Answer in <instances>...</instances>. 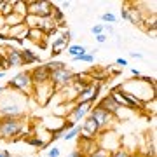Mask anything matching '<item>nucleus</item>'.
<instances>
[{"label":"nucleus","instance_id":"obj_1","mask_svg":"<svg viewBox=\"0 0 157 157\" xmlns=\"http://www.w3.org/2000/svg\"><path fill=\"white\" fill-rule=\"evenodd\" d=\"M26 96L6 91L0 96V119H21L26 113Z\"/></svg>","mask_w":157,"mask_h":157},{"label":"nucleus","instance_id":"obj_2","mask_svg":"<svg viewBox=\"0 0 157 157\" xmlns=\"http://www.w3.org/2000/svg\"><path fill=\"white\" fill-rule=\"evenodd\" d=\"M32 133L26 126V117L21 119H0V138L2 140H23Z\"/></svg>","mask_w":157,"mask_h":157},{"label":"nucleus","instance_id":"obj_3","mask_svg":"<svg viewBox=\"0 0 157 157\" xmlns=\"http://www.w3.org/2000/svg\"><path fill=\"white\" fill-rule=\"evenodd\" d=\"M121 86V89L133 94L136 100H140L141 103H148V101H154L155 100V86H150L147 82H141L140 78H128L124 80Z\"/></svg>","mask_w":157,"mask_h":157},{"label":"nucleus","instance_id":"obj_4","mask_svg":"<svg viewBox=\"0 0 157 157\" xmlns=\"http://www.w3.org/2000/svg\"><path fill=\"white\" fill-rule=\"evenodd\" d=\"M6 87L28 98V96L33 93V80H32L30 70H26V72H19L17 75H14L12 78H9V82L6 84Z\"/></svg>","mask_w":157,"mask_h":157},{"label":"nucleus","instance_id":"obj_5","mask_svg":"<svg viewBox=\"0 0 157 157\" xmlns=\"http://www.w3.org/2000/svg\"><path fill=\"white\" fill-rule=\"evenodd\" d=\"M96 140H98V145H100L101 148H105V150H108V152H113V150H117V148L122 147V138H121L113 129L101 131Z\"/></svg>","mask_w":157,"mask_h":157},{"label":"nucleus","instance_id":"obj_6","mask_svg":"<svg viewBox=\"0 0 157 157\" xmlns=\"http://www.w3.org/2000/svg\"><path fill=\"white\" fill-rule=\"evenodd\" d=\"M93 107H94V103H73L72 110L67 113L65 121L72 122L73 126H77V124H80L87 115H89V112H91Z\"/></svg>","mask_w":157,"mask_h":157},{"label":"nucleus","instance_id":"obj_7","mask_svg":"<svg viewBox=\"0 0 157 157\" xmlns=\"http://www.w3.org/2000/svg\"><path fill=\"white\" fill-rule=\"evenodd\" d=\"M56 87L51 84V82H45V84H39V86H33V93L32 94L35 96V100L39 101L40 105L47 107L51 103V100L56 96Z\"/></svg>","mask_w":157,"mask_h":157},{"label":"nucleus","instance_id":"obj_8","mask_svg":"<svg viewBox=\"0 0 157 157\" xmlns=\"http://www.w3.org/2000/svg\"><path fill=\"white\" fill-rule=\"evenodd\" d=\"M89 115L96 121V124L100 126L101 131H107V129H112L113 122H115V119H113V115H110V113L107 112V110H103L101 107H98V105H94V107L91 108Z\"/></svg>","mask_w":157,"mask_h":157},{"label":"nucleus","instance_id":"obj_9","mask_svg":"<svg viewBox=\"0 0 157 157\" xmlns=\"http://www.w3.org/2000/svg\"><path fill=\"white\" fill-rule=\"evenodd\" d=\"M100 91H101V84H100V82L91 80L89 84L86 86L84 89L77 94L75 103H94V101L98 100V96H100Z\"/></svg>","mask_w":157,"mask_h":157},{"label":"nucleus","instance_id":"obj_10","mask_svg":"<svg viewBox=\"0 0 157 157\" xmlns=\"http://www.w3.org/2000/svg\"><path fill=\"white\" fill-rule=\"evenodd\" d=\"M72 80H73V72L68 67L56 70V72H51V77H49V82L56 87V91L68 84H72Z\"/></svg>","mask_w":157,"mask_h":157},{"label":"nucleus","instance_id":"obj_11","mask_svg":"<svg viewBox=\"0 0 157 157\" xmlns=\"http://www.w3.org/2000/svg\"><path fill=\"white\" fill-rule=\"evenodd\" d=\"M26 7H28V14L45 17L51 14L52 2H47V0H26Z\"/></svg>","mask_w":157,"mask_h":157},{"label":"nucleus","instance_id":"obj_12","mask_svg":"<svg viewBox=\"0 0 157 157\" xmlns=\"http://www.w3.org/2000/svg\"><path fill=\"white\" fill-rule=\"evenodd\" d=\"M101 133L100 126L96 124V121L91 115H87V117L80 122V138H91V140H96L98 138V135Z\"/></svg>","mask_w":157,"mask_h":157},{"label":"nucleus","instance_id":"obj_13","mask_svg":"<svg viewBox=\"0 0 157 157\" xmlns=\"http://www.w3.org/2000/svg\"><path fill=\"white\" fill-rule=\"evenodd\" d=\"M30 75H32V80H33V86H39V84H45L49 82V77H51V72L47 70L44 63L42 65H37L35 68L30 70Z\"/></svg>","mask_w":157,"mask_h":157},{"label":"nucleus","instance_id":"obj_14","mask_svg":"<svg viewBox=\"0 0 157 157\" xmlns=\"http://www.w3.org/2000/svg\"><path fill=\"white\" fill-rule=\"evenodd\" d=\"M6 61H7V68H14V67H23V58H21V49L16 47H9L6 52Z\"/></svg>","mask_w":157,"mask_h":157},{"label":"nucleus","instance_id":"obj_15","mask_svg":"<svg viewBox=\"0 0 157 157\" xmlns=\"http://www.w3.org/2000/svg\"><path fill=\"white\" fill-rule=\"evenodd\" d=\"M78 147H80V148H77V150L82 154V157H89L100 145H98V140H91V138H80V136H78Z\"/></svg>","mask_w":157,"mask_h":157},{"label":"nucleus","instance_id":"obj_16","mask_svg":"<svg viewBox=\"0 0 157 157\" xmlns=\"http://www.w3.org/2000/svg\"><path fill=\"white\" fill-rule=\"evenodd\" d=\"M98 107H101L103 110H107L110 115H113V119H115V115H117V112L121 110V107H119L117 103L113 101V98L110 94H105L103 98H101L100 101H98Z\"/></svg>","mask_w":157,"mask_h":157},{"label":"nucleus","instance_id":"obj_17","mask_svg":"<svg viewBox=\"0 0 157 157\" xmlns=\"http://www.w3.org/2000/svg\"><path fill=\"white\" fill-rule=\"evenodd\" d=\"M68 45H70V42H68V40H65L61 35H58L56 39L51 42V58L59 56L61 52H65V51H67Z\"/></svg>","mask_w":157,"mask_h":157},{"label":"nucleus","instance_id":"obj_18","mask_svg":"<svg viewBox=\"0 0 157 157\" xmlns=\"http://www.w3.org/2000/svg\"><path fill=\"white\" fill-rule=\"evenodd\" d=\"M143 19H145V16H143V12H141L140 7H129L128 6V21L131 23V25H136V26H141V23H143Z\"/></svg>","mask_w":157,"mask_h":157},{"label":"nucleus","instance_id":"obj_19","mask_svg":"<svg viewBox=\"0 0 157 157\" xmlns=\"http://www.w3.org/2000/svg\"><path fill=\"white\" fill-rule=\"evenodd\" d=\"M21 58H23V63H25V65H33V63L42 65V59L39 58V54L32 49H26V47L21 49Z\"/></svg>","mask_w":157,"mask_h":157},{"label":"nucleus","instance_id":"obj_20","mask_svg":"<svg viewBox=\"0 0 157 157\" xmlns=\"http://www.w3.org/2000/svg\"><path fill=\"white\" fill-rule=\"evenodd\" d=\"M67 52L70 54V58H75V56H82V54H87L89 49L82 44H70L67 47Z\"/></svg>","mask_w":157,"mask_h":157},{"label":"nucleus","instance_id":"obj_21","mask_svg":"<svg viewBox=\"0 0 157 157\" xmlns=\"http://www.w3.org/2000/svg\"><path fill=\"white\" fill-rule=\"evenodd\" d=\"M49 17H51V19H52L54 23H56V25H59V23L65 21V14H63V11L56 6V4H52V9H51Z\"/></svg>","mask_w":157,"mask_h":157},{"label":"nucleus","instance_id":"obj_22","mask_svg":"<svg viewBox=\"0 0 157 157\" xmlns=\"http://www.w3.org/2000/svg\"><path fill=\"white\" fill-rule=\"evenodd\" d=\"M78 135H80V124L73 126V128L68 129V131H65V133H63V136H61V140L72 141V140H75V138H78Z\"/></svg>","mask_w":157,"mask_h":157},{"label":"nucleus","instance_id":"obj_23","mask_svg":"<svg viewBox=\"0 0 157 157\" xmlns=\"http://www.w3.org/2000/svg\"><path fill=\"white\" fill-rule=\"evenodd\" d=\"M14 12H16L17 16L25 17L28 14V7H26V0L23 2V0H14Z\"/></svg>","mask_w":157,"mask_h":157},{"label":"nucleus","instance_id":"obj_24","mask_svg":"<svg viewBox=\"0 0 157 157\" xmlns=\"http://www.w3.org/2000/svg\"><path fill=\"white\" fill-rule=\"evenodd\" d=\"M4 21H6V26H7V28H11V26H16V25H21V23L25 21V17L17 16L16 12H12L11 16L4 17Z\"/></svg>","mask_w":157,"mask_h":157},{"label":"nucleus","instance_id":"obj_25","mask_svg":"<svg viewBox=\"0 0 157 157\" xmlns=\"http://www.w3.org/2000/svg\"><path fill=\"white\" fill-rule=\"evenodd\" d=\"M25 25H26V28L32 30V28H39V23H40V17L39 16H33V14H26L25 16Z\"/></svg>","mask_w":157,"mask_h":157},{"label":"nucleus","instance_id":"obj_26","mask_svg":"<svg viewBox=\"0 0 157 157\" xmlns=\"http://www.w3.org/2000/svg\"><path fill=\"white\" fill-rule=\"evenodd\" d=\"M12 12H14V0H6L4 2V7L0 9V16L7 17V16H11Z\"/></svg>","mask_w":157,"mask_h":157},{"label":"nucleus","instance_id":"obj_27","mask_svg":"<svg viewBox=\"0 0 157 157\" xmlns=\"http://www.w3.org/2000/svg\"><path fill=\"white\" fill-rule=\"evenodd\" d=\"M49 72H56V70H61V68H67V63L65 61H58V59H51L49 63H44Z\"/></svg>","mask_w":157,"mask_h":157},{"label":"nucleus","instance_id":"obj_28","mask_svg":"<svg viewBox=\"0 0 157 157\" xmlns=\"http://www.w3.org/2000/svg\"><path fill=\"white\" fill-rule=\"evenodd\" d=\"M101 21H103V25H112L113 26L119 23V19L113 12H105V14H101Z\"/></svg>","mask_w":157,"mask_h":157},{"label":"nucleus","instance_id":"obj_29","mask_svg":"<svg viewBox=\"0 0 157 157\" xmlns=\"http://www.w3.org/2000/svg\"><path fill=\"white\" fill-rule=\"evenodd\" d=\"M25 141L28 143V145L35 147V148H39V150H45L47 148V145H44L42 141L39 140V138H35V136H30V138H25Z\"/></svg>","mask_w":157,"mask_h":157},{"label":"nucleus","instance_id":"obj_30","mask_svg":"<svg viewBox=\"0 0 157 157\" xmlns=\"http://www.w3.org/2000/svg\"><path fill=\"white\" fill-rule=\"evenodd\" d=\"M70 61H72V63H78V61H80V63H93V61H94V56L87 52V54H82V56L70 58Z\"/></svg>","mask_w":157,"mask_h":157},{"label":"nucleus","instance_id":"obj_31","mask_svg":"<svg viewBox=\"0 0 157 157\" xmlns=\"http://www.w3.org/2000/svg\"><path fill=\"white\" fill-rule=\"evenodd\" d=\"M129 154H131V152H128L126 148L121 147V148H117V150L110 152V155H108V157H129Z\"/></svg>","mask_w":157,"mask_h":157},{"label":"nucleus","instance_id":"obj_32","mask_svg":"<svg viewBox=\"0 0 157 157\" xmlns=\"http://www.w3.org/2000/svg\"><path fill=\"white\" fill-rule=\"evenodd\" d=\"M108 155H110V152L105 150V148H101V147H98V148H96L89 157H108Z\"/></svg>","mask_w":157,"mask_h":157},{"label":"nucleus","instance_id":"obj_33","mask_svg":"<svg viewBox=\"0 0 157 157\" xmlns=\"http://www.w3.org/2000/svg\"><path fill=\"white\" fill-rule=\"evenodd\" d=\"M91 33H93V37H96V35L103 33V25H101V23H98V25H94V26L91 28Z\"/></svg>","mask_w":157,"mask_h":157},{"label":"nucleus","instance_id":"obj_34","mask_svg":"<svg viewBox=\"0 0 157 157\" xmlns=\"http://www.w3.org/2000/svg\"><path fill=\"white\" fill-rule=\"evenodd\" d=\"M59 155H61V152H59L58 147H51L47 150V157H59Z\"/></svg>","mask_w":157,"mask_h":157},{"label":"nucleus","instance_id":"obj_35","mask_svg":"<svg viewBox=\"0 0 157 157\" xmlns=\"http://www.w3.org/2000/svg\"><path fill=\"white\" fill-rule=\"evenodd\" d=\"M101 25H103V23H101ZM103 33L113 35V33H115V28H113L112 25H103Z\"/></svg>","mask_w":157,"mask_h":157},{"label":"nucleus","instance_id":"obj_36","mask_svg":"<svg viewBox=\"0 0 157 157\" xmlns=\"http://www.w3.org/2000/svg\"><path fill=\"white\" fill-rule=\"evenodd\" d=\"M94 39H96V42H98V44H105V42L108 40V35L107 33H100V35H96Z\"/></svg>","mask_w":157,"mask_h":157},{"label":"nucleus","instance_id":"obj_37","mask_svg":"<svg viewBox=\"0 0 157 157\" xmlns=\"http://www.w3.org/2000/svg\"><path fill=\"white\" fill-rule=\"evenodd\" d=\"M115 65H117V67H121V68H126L129 63H128V59H126V58H117V59H115Z\"/></svg>","mask_w":157,"mask_h":157},{"label":"nucleus","instance_id":"obj_38","mask_svg":"<svg viewBox=\"0 0 157 157\" xmlns=\"http://www.w3.org/2000/svg\"><path fill=\"white\" fill-rule=\"evenodd\" d=\"M121 16H122L124 21H128V6H126V4L121 7Z\"/></svg>","mask_w":157,"mask_h":157},{"label":"nucleus","instance_id":"obj_39","mask_svg":"<svg viewBox=\"0 0 157 157\" xmlns=\"http://www.w3.org/2000/svg\"><path fill=\"white\" fill-rule=\"evenodd\" d=\"M129 56L135 58V59H143V54H141V52H136V51H131V52H129Z\"/></svg>","mask_w":157,"mask_h":157},{"label":"nucleus","instance_id":"obj_40","mask_svg":"<svg viewBox=\"0 0 157 157\" xmlns=\"http://www.w3.org/2000/svg\"><path fill=\"white\" fill-rule=\"evenodd\" d=\"M65 157H82V154H80V152L77 150V148H75V150H72V152H68L67 155Z\"/></svg>","mask_w":157,"mask_h":157},{"label":"nucleus","instance_id":"obj_41","mask_svg":"<svg viewBox=\"0 0 157 157\" xmlns=\"http://www.w3.org/2000/svg\"><path fill=\"white\" fill-rule=\"evenodd\" d=\"M70 6H72V2H68V0H65V2H61V6H59V9H70Z\"/></svg>","mask_w":157,"mask_h":157},{"label":"nucleus","instance_id":"obj_42","mask_svg":"<svg viewBox=\"0 0 157 157\" xmlns=\"http://www.w3.org/2000/svg\"><path fill=\"white\" fill-rule=\"evenodd\" d=\"M131 73H133V75H135V78H138L141 75V72L140 70H138V68H131Z\"/></svg>","mask_w":157,"mask_h":157},{"label":"nucleus","instance_id":"obj_43","mask_svg":"<svg viewBox=\"0 0 157 157\" xmlns=\"http://www.w3.org/2000/svg\"><path fill=\"white\" fill-rule=\"evenodd\" d=\"M2 155H4V157H12L9 150H2Z\"/></svg>","mask_w":157,"mask_h":157},{"label":"nucleus","instance_id":"obj_44","mask_svg":"<svg viewBox=\"0 0 157 157\" xmlns=\"http://www.w3.org/2000/svg\"><path fill=\"white\" fill-rule=\"evenodd\" d=\"M6 91H7V87H6V86H0V96L4 94V93H6Z\"/></svg>","mask_w":157,"mask_h":157},{"label":"nucleus","instance_id":"obj_45","mask_svg":"<svg viewBox=\"0 0 157 157\" xmlns=\"http://www.w3.org/2000/svg\"><path fill=\"white\" fill-rule=\"evenodd\" d=\"M129 157H145V155H141V154H129Z\"/></svg>","mask_w":157,"mask_h":157},{"label":"nucleus","instance_id":"obj_46","mask_svg":"<svg viewBox=\"0 0 157 157\" xmlns=\"http://www.w3.org/2000/svg\"><path fill=\"white\" fill-rule=\"evenodd\" d=\"M2 77H6V72H0V78Z\"/></svg>","mask_w":157,"mask_h":157},{"label":"nucleus","instance_id":"obj_47","mask_svg":"<svg viewBox=\"0 0 157 157\" xmlns=\"http://www.w3.org/2000/svg\"><path fill=\"white\" fill-rule=\"evenodd\" d=\"M0 157H4V155H2V152H0Z\"/></svg>","mask_w":157,"mask_h":157}]
</instances>
